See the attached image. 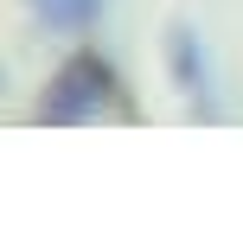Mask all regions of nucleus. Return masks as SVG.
<instances>
[{
	"label": "nucleus",
	"instance_id": "f257e3e1",
	"mask_svg": "<svg viewBox=\"0 0 243 249\" xmlns=\"http://www.w3.org/2000/svg\"><path fill=\"white\" fill-rule=\"evenodd\" d=\"M134 115L141 109L128 103L122 71L103 52H90V45H77V52L45 77L38 103H32V122H45V128H103V122H134Z\"/></svg>",
	"mask_w": 243,
	"mask_h": 249
},
{
	"label": "nucleus",
	"instance_id": "7ed1b4c3",
	"mask_svg": "<svg viewBox=\"0 0 243 249\" xmlns=\"http://www.w3.org/2000/svg\"><path fill=\"white\" fill-rule=\"evenodd\" d=\"M26 13H32L45 32H58V38H83V32L103 26L109 0H26Z\"/></svg>",
	"mask_w": 243,
	"mask_h": 249
},
{
	"label": "nucleus",
	"instance_id": "f03ea898",
	"mask_svg": "<svg viewBox=\"0 0 243 249\" xmlns=\"http://www.w3.org/2000/svg\"><path fill=\"white\" fill-rule=\"evenodd\" d=\"M160 58H167V77H173V89L186 96V109H192V122H224V96H218V64H211V45H205V32L192 26V19H173L167 26V38H160Z\"/></svg>",
	"mask_w": 243,
	"mask_h": 249
}]
</instances>
